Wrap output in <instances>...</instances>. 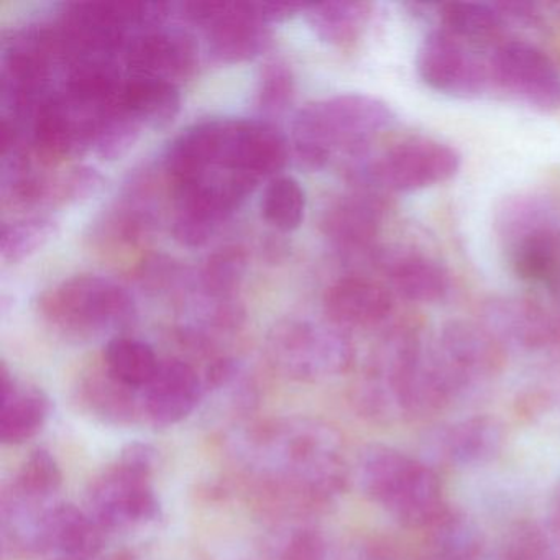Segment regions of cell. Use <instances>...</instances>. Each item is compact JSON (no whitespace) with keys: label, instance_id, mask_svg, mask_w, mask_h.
<instances>
[{"label":"cell","instance_id":"cell-1","mask_svg":"<svg viewBox=\"0 0 560 560\" xmlns=\"http://www.w3.org/2000/svg\"><path fill=\"white\" fill-rule=\"evenodd\" d=\"M232 445L237 464L283 500L303 506L323 504L346 487L342 439L326 422L275 419L242 431Z\"/></svg>","mask_w":560,"mask_h":560},{"label":"cell","instance_id":"cell-2","mask_svg":"<svg viewBox=\"0 0 560 560\" xmlns=\"http://www.w3.org/2000/svg\"><path fill=\"white\" fill-rule=\"evenodd\" d=\"M357 478L363 493L402 526H431L444 511L435 471L396 448H365L357 464Z\"/></svg>","mask_w":560,"mask_h":560},{"label":"cell","instance_id":"cell-3","mask_svg":"<svg viewBox=\"0 0 560 560\" xmlns=\"http://www.w3.org/2000/svg\"><path fill=\"white\" fill-rule=\"evenodd\" d=\"M153 464L152 447L132 444L91 483L86 511L104 533L132 529L155 520L159 500L150 480Z\"/></svg>","mask_w":560,"mask_h":560},{"label":"cell","instance_id":"cell-4","mask_svg":"<svg viewBox=\"0 0 560 560\" xmlns=\"http://www.w3.org/2000/svg\"><path fill=\"white\" fill-rule=\"evenodd\" d=\"M395 120L388 104L366 94H340L306 104L294 117L296 145L359 153Z\"/></svg>","mask_w":560,"mask_h":560},{"label":"cell","instance_id":"cell-5","mask_svg":"<svg viewBox=\"0 0 560 560\" xmlns=\"http://www.w3.org/2000/svg\"><path fill=\"white\" fill-rule=\"evenodd\" d=\"M42 316L70 336H100L122 329L136 316L132 296L114 281L94 275L68 278L38 300Z\"/></svg>","mask_w":560,"mask_h":560},{"label":"cell","instance_id":"cell-6","mask_svg":"<svg viewBox=\"0 0 560 560\" xmlns=\"http://www.w3.org/2000/svg\"><path fill=\"white\" fill-rule=\"evenodd\" d=\"M366 150L353 153L352 176L359 189L380 195L421 191L448 182L460 170L457 150L434 139L405 140L375 159Z\"/></svg>","mask_w":560,"mask_h":560},{"label":"cell","instance_id":"cell-7","mask_svg":"<svg viewBox=\"0 0 560 560\" xmlns=\"http://www.w3.org/2000/svg\"><path fill=\"white\" fill-rule=\"evenodd\" d=\"M268 360L275 370L296 382H320L349 370L353 347L334 324L281 320L268 334Z\"/></svg>","mask_w":560,"mask_h":560},{"label":"cell","instance_id":"cell-8","mask_svg":"<svg viewBox=\"0 0 560 560\" xmlns=\"http://www.w3.org/2000/svg\"><path fill=\"white\" fill-rule=\"evenodd\" d=\"M188 18L206 28L209 54L222 63L254 60L271 44L270 24L287 19L281 4H188Z\"/></svg>","mask_w":560,"mask_h":560},{"label":"cell","instance_id":"cell-9","mask_svg":"<svg viewBox=\"0 0 560 560\" xmlns=\"http://www.w3.org/2000/svg\"><path fill=\"white\" fill-rule=\"evenodd\" d=\"M435 369L452 401L483 388L500 370L503 347L481 324L451 320L431 346Z\"/></svg>","mask_w":560,"mask_h":560},{"label":"cell","instance_id":"cell-10","mask_svg":"<svg viewBox=\"0 0 560 560\" xmlns=\"http://www.w3.org/2000/svg\"><path fill=\"white\" fill-rule=\"evenodd\" d=\"M491 86L542 113H560V71L527 42L497 45L490 57Z\"/></svg>","mask_w":560,"mask_h":560},{"label":"cell","instance_id":"cell-11","mask_svg":"<svg viewBox=\"0 0 560 560\" xmlns=\"http://www.w3.org/2000/svg\"><path fill=\"white\" fill-rule=\"evenodd\" d=\"M418 73L431 90L458 100H474L491 88L488 58L442 28L422 40Z\"/></svg>","mask_w":560,"mask_h":560},{"label":"cell","instance_id":"cell-12","mask_svg":"<svg viewBox=\"0 0 560 560\" xmlns=\"http://www.w3.org/2000/svg\"><path fill=\"white\" fill-rule=\"evenodd\" d=\"M481 326L503 349L537 352L560 342L553 314L534 301L520 298H500L487 303Z\"/></svg>","mask_w":560,"mask_h":560},{"label":"cell","instance_id":"cell-13","mask_svg":"<svg viewBox=\"0 0 560 560\" xmlns=\"http://www.w3.org/2000/svg\"><path fill=\"white\" fill-rule=\"evenodd\" d=\"M140 411L155 425L178 424L201 406L205 383L189 363L160 360L153 378L139 392Z\"/></svg>","mask_w":560,"mask_h":560},{"label":"cell","instance_id":"cell-14","mask_svg":"<svg viewBox=\"0 0 560 560\" xmlns=\"http://www.w3.org/2000/svg\"><path fill=\"white\" fill-rule=\"evenodd\" d=\"M503 444V428L487 416L441 425L425 441L429 457L451 467L487 464L500 454Z\"/></svg>","mask_w":560,"mask_h":560},{"label":"cell","instance_id":"cell-15","mask_svg":"<svg viewBox=\"0 0 560 560\" xmlns=\"http://www.w3.org/2000/svg\"><path fill=\"white\" fill-rule=\"evenodd\" d=\"M124 51L127 65L136 74L172 83L191 77L198 67L195 40L182 31H147L129 38Z\"/></svg>","mask_w":560,"mask_h":560},{"label":"cell","instance_id":"cell-16","mask_svg":"<svg viewBox=\"0 0 560 560\" xmlns=\"http://www.w3.org/2000/svg\"><path fill=\"white\" fill-rule=\"evenodd\" d=\"M393 294L378 281L346 277L332 284L324 296V313L340 329H369L392 316Z\"/></svg>","mask_w":560,"mask_h":560},{"label":"cell","instance_id":"cell-17","mask_svg":"<svg viewBox=\"0 0 560 560\" xmlns=\"http://www.w3.org/2000/svg\"><path fill=\"white\" fill-rule=\"evenodd\" d=\"M385 201L380 192L359 189L339 199L324 218L327 237L346 250H365L375 244L382 229Z\"/></svg>","mask_w":560,"mask_h":560},{"label":"cell","instance_id":"cell-18","mask_svg":"<svg viewBox=\"0 0 560 560\" xmlns=\"http://www.w3.org/2000/svg\"><path fill=\"white\" fill-rule=\"evenodd\" d=\"M2 408H0V439L4 444L18 445L35 438L44 429L50 415V401L37 386L19 382L2 366Z\"/></svg>","mask_w":560,"mask_h":560},{"label":"cell","instance_id":"cell-19","mask_svg":"<svg viewBox=\"0 0 560 560\" xmlns=\"http://www.w3.org/2000/svg\"><path fill=\"white\" fill-rule=\"evenodd\" d=\"M393 290L411 303H439L451 290L447 271L434 258L415 250H399L382 260Z\"/></svg>","mask_w":560,"mask_h":560},{"label":"cell","instance_id":"cell-20","mask_svg":"<svg viewBox=\"0 0 560 560\" xmlns=\"http://www.w3.org/2000/svg\"><path fill=\"white\" fill-rule=\"evenodd\" d=\"M104 534L86 510L60 501L45 526L42 553L54 559H94L103 547Z\"/></svg>","mask_w":560,"mask_h":560},{"label":"cell","instance_id":"cell-21","mask_svg":"<svg viewBox=\"0 0 560 560\" xmlns=\"http://www.w3.org/2000/svg\"><path fill=\"white\" fill-rule=\"evenodd\" d=\"M511 268L520 280L552 290L560 280V222L533 229L506 244Z\"/></svg>","mask_w":560,"mask_h":560},{"label":"cell","instance_id":"cell-22","mask_svg":"<svg viewBox=\"0 0 560 560\" xmlns=\"http://www.w3.org/2000/svg\"><path fill=\"white\" fill-rule=\"evenodd\" d=\"M202 383V402L211 406L209 411L212 415L231 419L244 418L258 405L257 385L237 360H215L209 366L208 375Z\"/></svg>","mask_w":560,"mask_h":560},{"label":"cell","instance_id":"cell-23","mask_svg":"<svg viewBox=\"0 0 560 560\" xmlns=\"http://www.w3.org/2000/svg\"><path fill=\"white\" fill-rule=\"evenodd\" d=\"M117 104L140 126L156 129L178 116L182 94L172 81L136 74L124 81Z\"/></svg>","mask_w":560,"mask_h":560},{"label":"cell","instance_id":"cell-24","mask_svg":"<svg viewBox=\"0 0 560 560\" xmlns=\"http://www.w3.org/2000/svg\"><path fill=\"white\" fill-rule=\"evenodd\" d=\"M372 15L369 2L337 0L306 9L307 22L320 40L336 47H347L359 40Z\"/></svg>","mask_w":560,"mask_h":560},{"label":"cell","instance_id":"cell-25","mask_svg":"<svg viewBox=\"0 0 560 560\" xmlns=\"http://www.w3.org/2000/svg\"><path fill=\"white\" fill-rule=\"evenodd\" d=\"M439 15L444 25L442 31L474 47L494 40L506 22L498 4L485 2H451L442 5Z\"/></svg>","mask_w":560,"mask_h":560},{"label":"cell","instance_id":"cell-26","mask_svg":"<svg viewBox=\"0 0 560 560\" xmlns=\"http://www.w3.org/2000/svg\"><path fill=\"white\" fill-rule=\"evenodd\" d=\"M104 363L117 382L140 392L155 375L160 360L155 350L143 340L116 337L104 350Z\"/></svg>","mask_w":560,"mask_h":560},{"label":"cell","instance_id":"cell-27","mask_svg":"<svg viewBox=\"0 0 560 560\" xmlns=\"http://www.w3.org/2000/svg\"><path fill=\"white\" fill-rule=\"evenodd\" d=\"M429 527L432 546L441 560H480L483 557L481 530L465 514L442 511Z\"/></svg>","mask_w":560,"mask_h":560},{"label":"cell","instance_id":"cell-28","mask_svg":"<svg viewBox=\"0 0 560 560\" xmlns=\"http://www.w3.org/2000/svg\"><path fill=\"white\" fill-rule=\"evenodd\" d=\"M306 211V192L298 179L277 176L268 183L261 198V214L268 224L281 232L300 228Z\"/></svg>","mask_w":560,"mask_h":560},{"label":"cell","instance_id":"cell-29","mask_svg":"<svg viewBox=\"0 0 560 560\" xmlns=\"http://www.w3.org/2000/svg\"><path fill=\"white\" fill-rule=\"evenodd\" d=\"M508 560H560V526L553 521H523L510 530Z\"/></svg>","mask_w":560,"mask_h":560},{"label":"cell","instance_id":"cell-30","mask_svg":"<svg viewBox=\"0 0 560 560\" xmlns=\"http://www.w3.org/2000/svg\"><path fill=\"white\" fill-rule=\"evenodd\" d=\"M58 222L50 215H35L4 224L0 234V254L8 264H18L40 250L57 235Z\"/></svg>","mask_w":560,"mask_h":560},{"label":"cell","instance_id":"cell-31","mask_svg":"<svg viewBox=\"0 0 560 560\" xmlns=\"http://www.w3.org/2000/svg\"><path fill=\"white\" fill-rule=\"evenodd\" d=\"M142 129L143 127L132 116L116 104L101 116L94 130L91 150L100 159L113 162L126 155L136 145Z\"/></svg>","mask_w":560,"mask_h":560},{"label":"cell","instance_id":"cell-32","mask_svg":"<svg viewBox=\"0 0 560 560\" xmlns=\"http://www.w3.org/2000/svg\"><path fill=\"white\" fill-rule=\"evenodd\" d=\"M11 487L38 497H58L61 471L54 455L44 448L35 451L22 465Z\"/></svg>","mask_w":560,"mask_h":560},{"label":"cell","instance_id":"cell-33","mask_svg":"<svg viewBox=\"0 0 560 560\" xmlns=\"http://www.w3.org/2000/svg\"><path fill=\"white\" fill-rule=\"evenodd\" d=\"M104 178L96 168L88 165L73 166L60 175L48 178L47 202L51 205H70L96 195L103 186Z\"/></svg>","mask_w":560,"mask_h":560},{"label":"cell","instance_id":"cell-34","mask_svg":"<svg viewBox=\"0 0 560 560\" xmlns=\"http://www.w3.org/2000/svg\"><path fill=\"white\" fill-rule=\"evenodd\" d=\"M247 258L241 248H222L209 258L202 271V284L214 298H225L238 287L244 278Z\"/></svg>","mask_w":560,"mask_h":560},{"label":"cell","instance_id":"cell-35","mask_svg":"<svg viewBox=\"0 0 560 560\" xmlns=\"http://www.w3.org/2000/svg\"><path fill=\"white\" fill-rule=\"evenodd\" d=\"M294 97V77L284 61L273 60L265 65L258 81V106L265 114H281Z\"/></svg>","mask_w":560,"mask_h":560},{"label":"cell","instance_id":"cell-36","mask_svg":"<svg viewBox=\"0 0 560 560\" xmlns=\"http://www.w3.org/2000/svg\"><path fill=\"white\" fill-rule=\"evenodd\" d=\"M329 544L316 529L290 530L281 540L280 560H332Z\"/></svg>","mask_w":560,"mask_h":560},{"label":"cell","instance_id":"cell-37","mask_svg":"<svg viewBox=\"0 0 560 560\" xmlns=\"http://www.w3.org/2000/svg\"><path fill=\"white\" fill-rule=\"evenodd\" d=\"M504 19L520 22L527 27H547L560 21V2H534V0H513L497 2Z\"/></svg>","mask_w":560,"mask_h":560},{"label":"cell","instance_id":"cell-38","mask_svg":"<svg viewBox=\"0 0 560 560\" xmlns=\"http://www.w3.org/2000/svg\"><path fill=\"white\" fill-rule=\"evenodd\" d=\"M550 521L560 526V481L557 483L556 490L552 494V514H550Z\"/></svg>","mask_w":560,"mask_h":560},{"label":"cell","instance_id":"cell-39","mask_svg":"<svg viewBox=\"0 0 560 560\" xmlns=\"http://www.w3.org/2000/svg\"><path fill=\"white\" fill-rule=\"evenodd\" d=\"M553 301H556V310L552 311L553 317H556L557 326L560 330V280L556 287L552 288Z\"/></svg>","mask_w":560,"mask_h":560},{"label":"cell","instance_id":"cell-40","mask_svg":"<svg viewBox=\"0 0 560 560\" xmlns=\"http://www.w3.org/2000/svg\"><path fill=\"white\" fill-rule=\"evenodd\" d=\"M54 560H96V557H94V559H54Z\"/></svg>","mask_w":560,"mask_h":560},{"label":"cell","instance_id":"cell-41","mask_svg":"<svg viewBox=\"0 0 560 560\" xmlns=\"http://www.w3.org/2000/svg\"><path fill=\"white\" fill-rule=\"evenodd\" d=\"M480 560H501V559H483V557H481V559H480ZM503 560H508V559H506V557H504V559H503Z\"/></svg>","mask_w":560,"mask_h":560},{"label":"cell","instance_id":"cell-42","mask_svg":"<svg viewBox=\"0 0 560 560\" xmlns=\"http://www.w3.org/2000/svg\"><path fill=\"white\" fill-rule=\"evenodd\" d=\"M439 560H441V559H439Z\"/></svg>","mask_w":560,"mask_h":560}]
</instances>
